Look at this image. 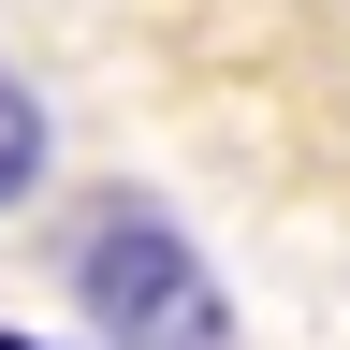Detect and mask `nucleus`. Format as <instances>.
Returning <instances> with one entry per match:
<instances>
[{"mask_svg":"<svg viewBox=\"0 0 350 350\" xmlns=\"http://www.w3.org/2000/svg\"><path fill=\"white\" fill-rule=\"evenodd\" d=\"M44 146H59V131H44V103H29V73H0V219H15V204L44 190Z\"/></svg>","mask_w":350,"mask_h":350,"instance_id":"f03ea898","label":"nucleus"},{"mask_svg":"<svg viewBox=\"0 0 350 350\" xmlns=\"http://www.w3.org/2000/svg\"><path fill=\"white\" fill-rule=\"evenodd\" d=\"M0 350H44V336H15V321H0Z\"/></svg>","mask_w":350,"mask_h":350,"instance_id":"7ed1b4c3","label":"nucleus"},{"mask_svg":"<svg viewBox=\"0 0 350 350\" xmlns=\"http://www.w3.org/2000/svg\"><path fill=\"white\" fill-rule=\"evenodd\" d=\"M59 278L88 306V336L103 350H234V292L204 278V248L175 234V204L146 190H103L59 234Z\"/></svg>","mask_w":350,"mask_h":350,"instance_id":"f257e3e1","label":"nucleus"}]
</instances>
